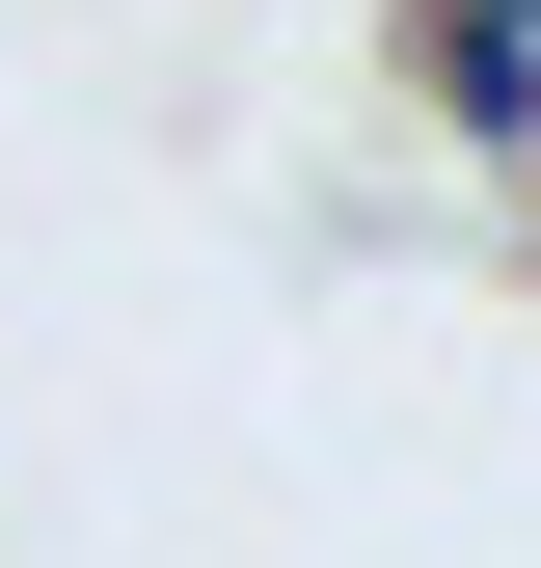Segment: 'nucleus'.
<instances>
[{
	"label": "nucleus",
	"instance_id": "obj_1",
	"mask_svg": "<svg viewBox=\"0 0 541 568\" xmlns=\"http://www.w3.org/2000/svg\"><path fill=\"white\" fill-rule=\"evenodd\" d=\"M406 109H433L460 163H541V28H488V0H406Z\"/></svg>",
	"mask_w": 541,
	"mask_h": 568
},
{
	"label": "nucleus",
	"instance_id": "obj_2",
	"mask_svg": "<svg viewBox=\"0 0 541 568\" xmlns=\"http://www.w3.org/2000/svg\"><path fill=\"white\" fill-rule=\"evenodd\" d=\"M488 28H541V0H488Z\"/></svg>",
	"mask_w": 541,
	"mask_h": 568
}]
</instances>
